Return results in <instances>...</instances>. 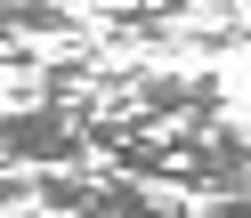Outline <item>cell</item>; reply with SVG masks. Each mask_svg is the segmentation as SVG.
<instances>
[{"instance_id":"obj_1","label":"cell","mask_w":251,"mask_h":218,"mask_svg":"<svg viewBox=\"0 0 251 218\" xmlns=\"http://www.w3.org/2000/svg\"><path fill=\"white\" fill-rule=\"evenodd\" d=\"M33 202L57 218H195L186 194H162V186H138L122 170H33Z\"/></svg>"},{"instance_id":"obj_2","label":"cell","mask_w":251,"mask_h":218,"mask_svg":"<svg viewBox=\"0 0 251 218\" xmlns=\"http://www.w3.org/2000/svg\"><path fill=\"white\" fill-rule=\"evenodd\" d=\"M89 130L81 97H17L0 105V170H81Z\"/></svg>"},{"instance_id":"obj_3","label":"cell","mask_w":251,"mask_h":218,"mask_svg":"<svg viewBox=\"0 0 251 218\" xmlns=\"http://www.w3.org/2000/svg\"><path fill=\"white\" fill-rule=\"evenodd\" d=\"M202 218H251V186H235V194H202Z\"/></svg>"},{"instance_id":"obj_4","label":"cell","mask_w":251,"mask_h":218,"mask_svg":"<svg viewBox=\"0 0 251 218\" xmlns=\"http://www.w3.org/2000/svg\"><path fill=\"white\" fill-rule=\"evenodd\" d=\"M186 8H202V17H235V8H251V0H186Z\"/></svg>"},{"instance_id":"obj_5","label":"cell","mask_w":251,"mask_h":218,"mask_svg":"<svg viewBox=\"0 0 251 218\" xmlns=\"http://www.w3.org/2000/svg\"><path fill=\"white\" fill-rule=\"evenodd\" d=\"M0 218H33V210H0Z\"/></svg>"}]
</instances>
